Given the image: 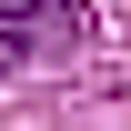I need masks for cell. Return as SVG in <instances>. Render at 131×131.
Wrapping results in <instances>:
<instances>
[{
	"label": "cell",
	"mask_w": 131,
	"mask_h": 131,
	"mask_svg": "<svg viewBox=\"0 0 131 131\" xmlns=\"http://www.w3.org/2000/svg\"><path fill=\"white\" fill-rule=\"evenodd\" d=\"M0 20L20 30V50H81L91 40V0H0Z\"/></svg>",
	"instance_id": "1"
},
{
	"label": "cell",
	"mask_w": 131,
	"mask_h": 131,
	"mask_svg": "<svg viewBox=\"0 0 131 131\" xmlns=\"http://www.w3.org/2000/svg\"><path fill=\"white\" fill-rule=\"evenodd\" d=\"M20 61H30V50H20V30H10V20H0V81H10Z\"/></svg>",
	"instance_id": "2"
}]
</instances>
